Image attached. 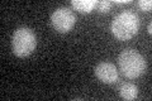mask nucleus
I'll use <instances>...</instances> for the list:
<instances>
[{"instance_id": "0eeeda50", "label": "nucleus", "mask_w": 152, "mask_h": 101, "mask_svg": "<svg viewBox=\"0 0 152 101\" xmlns=\"http://www.w3.org/2000/svg\"><path fill=\"white\" fill-rule=\"evenodd\" d=\"M71 4L76 10L81 13H90L94 9L96 1H94V0H72Z\"/></svg>"}, {"instance_id": "7ed1b4c3", "label": "nucleus", "mask_w": 152, "mask_h": 101, "mask_svg": "<svg viewBox=\"0 0 152 101\" xmlns=\"http://www.w3.org/2000/svg\"><path fill=\"white\" fill-rule=\"evenodd\" d=\"M36 34L27 27H22L14 32L12 47L14 54L18 57H28L36 48Z\"/></svg>"}, {"instance_id": "20e7f679", "label": "nucleus", "mask_w": 152, "mask_h": 101, "mask_svg": "<svg viewBox=\"0 0 152 101\" xmlns=\"http://www.w3.org/2000/svg\"><path fill=\"white\" fill-rule=\"evenodd\" d=\"M51 22L53 28L60 33H67L76 23L75 14L67 8H58L52 13Z\"/></svg>"}, {"instance_id": "6e6552de", "label": "nucleus", "mask_w": 152, "mask_h": 101, "mask_svg": "<svg viewBox=\"0 0 152 101\" xmlns=\"http://www.w3.org/2000/svg\"><path fill=\"white\" fill-rule=\"evenodd\" d=\"M95 5L98 7L99 12H102V13H108L109 9H110V3L107 1V0H104V1H96Z\"/></svg>"}, {"instance_id": "f257e3e1", "label": "nucleus", "mask_w": 152, "mask_h": 101, "mask_svg": "<svg viewBox=\"0 0 152 101\" xmlns=\"http://www.w3.org/2000/svg\"><path fill=\"white\" fill-rule=\"evenodd\" d=\"M140 29V19L132 12H123L114 18L112 32L118 39L127 41L132 38Z\"/></svg>"}, {"instance_id": "39448f33", "label": "nucleus", "mask_w": 152, "mask_h": 101, "mask_svg": "<svg viewBox=\"0 0 152 101\" xmlns=\"http://www.w3.org/2000/svg\"><path fill=\"white\" fill-rule=\"evenodd\" d=\"M95 75L104 84H114L119 77L117 67L109 62H102L95 67Z\"/></svg>"}, {"instance_id": "423d86ee", "label": "nucleus", "mask_w": 152, "mask_h": 101, "mask_svg": "<svg viewBox=\"0 0 152 101\" xmlns=\"http://www.w3.org/2000/svg\"><path fill=\"white\" fill-rule=\"evenodd\" d=\"M119 95L124 100H134L138 95V89L133 84H124L119 89Z\"/></svg>"}, {"instance_id": "9d476101", "label": "nucleus", "mask_w": 152, "mask_h": 101, "mask_svg": "<svg viewBox=\"0 0 152 101\" xmlns=\"http://www.w3.org/2000/svg\"><path fill=\"white\" fill-rule=\"evenodd\" d=\"M117 4H126V3H129V0H115Z\"/></svg>"}, {"instance_id": "9b49d317", "label": "nucleus", "mask_w": 152, "mask_h": 101, "mask_svg": "<svg viewBox=\"0 0 152 101\" xmlns=\"http://www.w3.org/2000/svg\"><path fill=\"white\" fill-rule=\"evenodd\" d=\"M151 28H152V25H151V24H148V33H150V34H151V33H152V31H151Z\"/></svg>"}, {"instance_id": "1a4fd4ad", "label": "nucleus", "mask_w": 152, "mask_h": 101, "mask_svg": "<svg viewBox=\"0 0 152 101\" xmlns=\"http://www.w3.org/2000/svg\"><path fill=\"white\" fill-rule=\"evenodd\" d=\"M138 7L141 8V10L150 12L151 8H152V1H151V0H140V1H138Z\"/></svg>"}, {"instance_id": "f03ea898", "label": "nucleus", "mask_w": 152, "mask_h": 101, "mask_svg": "<svg viewBox=\"0 0 152 101\" xmlns=\"http://www.w3.org/2000/svg\"><path fill=\"white\" fill-rule=\"evenodd\" d=\"M118 63L123 75L128 78H137L143 73L146 68V62L137 51L124 49L118 57Z\"/></svg>"}]
</instances>
